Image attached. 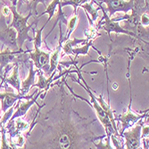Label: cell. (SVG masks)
<instances>
[{
	"label": "cell",
	"instance_id": "cell-13",
	"mask_svg": "<svg viewBox=\"0 0 149 149\" xmlns=\"http://www.w3.org/2000/svg\"><path fill=\"white\" fill-rule=\"evenodd\" d=\"M38 72V69L37 70H33V63L31 62L30 63V72H29V76L26 79H24L22 82L21 83V89H20V94L22 96H25V95L29 92V90L31 89V88L32 87V85L34 84L35 81V76L36 73Z\"/></svg>",
	"mask_w": 149,
	"mask_h": 149
},
{
	"label": "cell",
	"instance_id": "cell-15",
	"mask_svg": "<svg viewBox=\"0 0 149 149\" xmlns=\"http://www.w3.org/2000/svg\"><path fill=\"white\" fill-rule=\"evenodd\" d=\"M19 3V8L21 6V5L25 4L28 6V8L30 9L31 12H32V13L34 15H38V12H37V6L39 3L43 4L45 6L46 5V0H18Z\"/></svg>",
	"mask_w": 149,
	"mask_h": 149
},
{
	"label": "cell",
	"instance_id": "cell-2",
	"mask_svg": "<svg viewBox=\"0 0 149 149\" xmlns=\"http://www.w3.org/2000/svg\"><path fill=\"white\" fill-rule=\"evenodd\" d=\"M0 41L12 51L20 50L17 45V32L13 27L7 25L3 15L0 17Z\"/></svg>",
	"mask_w": 149,
	"mask_h": 149
},
{
	"label": "cell",
	"instance_id": "cell-17",
	"mask_svg": "<svg viewBox=\"0 0 149 149\" xmlns=\"http://www.w3.org/2000/svg\"><path fill=\"white\" fill-rule=\"evenodd\" d=\"M80 7H82L85 9L86 13H89L92 17V22H96L97 17H98V10L96 9L94 6H93V2H90V3H85L81 6Z\"/></svg>",
	"mask_w": 149,
	"mask_h": 149
},
{
	"label": "cell",
	"instance_id": "cell-22",
	"mask_svg": "<svg viewBox=\"0 0 149 149\" xmlns=\"http://www.w3.org/2000/svg\"><path fill=\"white\" fill-rule=\"evenodd\" d=\"M11 1V4H13V5H15V6H17V3H18V0H10Z\"/></svg>",
	"mask_w": 149,
	"mask_h": 149
},
{
	"label": "cell",
	"instance_id": "cell-7",
	"mask_svg": "<svg viewBox=\"0 0 149 149\" xmlns=\"http://www.w3.org/2000/svg\"><path fill=\"white\" fill-rule=\"evenodd\" d=\"M29 56L37 69L44 70L46 72H48L47 65L49 63V58H50L49 53H46L42 50H40L39 47L34 46V51L30 52Z\"/></svg>",
	"mask_w": 149,
	"mask_h": 149
},
{
	"label": "cell",
	"instance_id": "cell-16",
	"mask_svg": "<svg viewBox=\"0 0 149 149\" xmlns=\"http://www.w3.org/2000/svg\"><path fill=\"white\" fill-rule=\"evenodd\" d=\"M87 39H77V38H74L73 40H70V39H67L66 42L63 46H62V49H63V52L65 55H71L72 54V50L74 46H76L77 44H79V43H85Z\"/></svg>",
	"mask_w": 149,
	"mask_h": 149
},
{
	"label": "cell",
	"instance_id": "cell-8",
	"mask_svg": "<svg viewBox=\"0 0 149 149\" xmlns=\"http://www.w3.org/2000/svg\"><path fill=\"white\" fill-rule=\"evenodd\" d=\"M42 92H43V90H39L38 92H37L36 96H33V97H31V99H27V101H25V102H23L22 99L18 100V105L16 107L15 111L13 112V113L12 114V116L10 118V120H15L16 118L22 117L23 115H25L27 113V112L29 111L30 108L31 107V105L36 103L38 97L40 96V95H41Z\"/></svg>",
	"mask_w": 149,
	"mask_h": 149
},
{
	"label": "cell",
	"instance_id": "cell-20",
	"mask_svg": "<svg viewBox=\"0 0 149 149\" xmlns=\"http://www.w3.org/2000/svg\"><path fill=\"white\" fill-rule=\"evenodd\" d=\"M140 22H141V25L146 27L148 26L149 24V17H148V13H145L141 15V18H140Z\"/></svg>",
	"mask_w": 149,
	"mask_h": 149
},
{
	"label": "cell",
	"instance_id": "cell-5",
	"mask_svg": "<svg viewBox=\"0 0 149 149\" xmlns=\"http://www.w3.org/2000/svg\"><path fill=\"white\" fill-rule=\"evenodd\" d=\"M141 130L142 123L135 126L130 131H123L121 136L125 139V148L128 149H138L140 148L141 145Z\"/></svg>",
	"mask_w": 149,
	"mask_h": 149
},
{
	"label": "cell",
	"instance_id": "cell-3",
	"mask_svg": "<svg viewBox=\"0 0 149 149\" xmlns=\"http://www.w3.org/2000/svg\"><path fill=\"white\" fill-rule=\"evenodd\" d=\"M98 6L103 11V18L99 21L98 24H99V26H101L100 28H103L106 31V33L108 34V36L110 37V34L112 32H114L116 34H120V33H121V34H126V35L134 37V38H136L141 39L136 33H134L133 31H128L126 29L121 28L120 25L119 24L118 22L113 21V19H110V17L108 16L107 13H106V10H104V8L102 6L101 4H98Z\"/></svg>",
	"mask_w": 149,
	"mask_h": 149
},
{
	"label": "cell",
	"instance_id": "cell-10",
	"mask_svg": "<svg viewBox=\"0 0 149 149\" xmlns=\"http://www.w3.org/2000/svg\"><path fill=\"white\" fill-rule=\"evenodd\" d=\"M21 54H26V51L17 50V51H12L8 47H6L5 50L0 52V75L2 73V71L5 67L8 65L9 63H11L17 55H21Z\"/></svg>",
	"mask_w": 149,
	"mask_h": 149
},
{
	"label": "cell",
	"instance_id": "cell-21",
	"mask_svg": "<svg viewBox=\"0 0 149 149\" xmlns=\"http://www.w3.org/2000/svg\"><path fill=\"white\" fill-rule=\"evenodd\" d=\"M12 13L11 12V8H10V6H6V5H4L2 6V15L5 16V17H8Z\"/></svg>",
	"mask_w": 149,
	"mask_h": 149
},
{
	"label": "cell",
	"instance_id": "cell-9",
	"mask_svg": "<svg viewBox=\"0 0 149 149\" xmlns=\"http://www.w3.org/2000/svg\"><path fill=\"white\" fill-rule=\"evenodd\" d=\"M59 33H60V38H59V42H58V46L56 47V49L53 52L52 55H50V58H49V63H50V67L48 70V73L51 74L54 71H56L57 69V65L59 63V58L61 56V50H62V44L64 42L63 41V37L62 34V22H59Z\"/></svg>",
	"mask_w": 149,
	"mask_h": 149
},
{
	"label": "cell",
	"instance_id": "cell-1",
	"mask_svg": "<svg viewBox=\"0 0 149 149\" xmlns=\"http://www.w3.org/2000/svg\"><path fill=\"white\" fill-rule=\"evenodd\" d=\"M11 12L13 13V22L10 24L11 27H13L17 32V45L19 49L21 50L25 41H32V38L29 35L30 30L32 29L33 25H37L38 20H36L34 22H32L31 25L28 24L29 18L33 15L32 12L30 11L29 15L26 17L21 15L17 12V6L11 4L10 6Z\"/></svg>",
	"mask_w": 149,
	"mask_h": 149
},
{
	"label": "cell",
	"instance_id": "cell-6",
	"mask_svg": "<svg viewBox=\"0 0 149 149\" xmlns=\"http://www.w3.org/2000/svg\"><path fill=\"white\" fill-rule=\"evenodd\" d=\"M38 91H34L31 96H22L20 93L15 94L13 92H0V101H1V112L6 113L9 108L15 105V104L20 99H31Z\"/></svg>",
	"mask_w": 149,
	"mask_h": 149
},
{
	"label": "cell",
	"instance_id": "cell-19",
	"mask_svg": "<svg viewBox=\"0 0 149 149\" xmlns=\"http://www.w3.org/2000/svg\"><path fill=\"white\" fill-rule=\"evenodd\" d=\"M90 46H92V39H90V41L85 45L82 47H73L72 50V54L71 55H73L75 56H78L79 55H88V49L90 47Z\"/></svg>",
	"mask_w": 149,
	"mask_h": 149
},
{
	"label": "cell",
	"instance_id": "cell-18",
	"mask_svg": "<svg viewBox=\"0 0 149 149\" xmlns=\"http://www.w3.org/2000/svg\"><path fill=\"white\" fill-rule=\"evenodd\" d=\"M77 22H78V16H77V13L76 15H73L72 18L70 20L69 22H67V25H68V29H67V31H66V36L65 38H63V41H66L67 39H69L72 32L74 31L75 27H76V24H77Z\"/></svg>",
	"mask_w": 149,
	"mask_h": 149
},
{
	"label": "cell",
	"instance_id": "cell-11",
	"mask_svg": "<svg viewBox=\"0 0 149 149\" xmlns=\"http://www.w3.org/2000/svg\"><path fill=\"white\" fill-rule=\"evenodd\" d=\"M146 116V114L139 115V116L133 114L130 111V105L129 110L126 113L120 114V116H118V120L120 121H121V123H123V130H121V133H123V131H125V130L127 128L131 127L133 124H135V123H137L138 120H141L142 118H144Z\"/></svg>",
	"mask_w": 149,
	"mask_h": 149
},
{
	"label": "cell",
	"instance_id": "cell-4",
	"mask_svg": "<svg viewBox=\"0 0 149 149\" xmlns=\"http://www.w3.org/2000/svg\"><path fill=\"white\" fill-rule=\"evenodd\" d=\"M96 2H103L107 6V11L109 12V15L112 16L117 12H123L127 13L130 10L135 8V0H93Z\"/></svg>",
	"mask_w": 149,
	"mask_h": 149
},
{
	"label": "cell",
	"instance_id": "cell-14",
	"mask_svg": "<svg viewBox=\"0 0 149 149\" xmlns=\"http://www.w3.org/2000/svg\"><path fill=\"white\" fill-rule=\"evenodd\" d=\"M8 84L10 86H12L13 88H15L19 93H20V89H21V81H20V78H19V65L16 63L15 64V67H13V71L12 72V74L10 75L9 78H3L2 80V84Z\"/></svg>",
	"mask_w": 149,
	"mask_h": 149
},
{
	"label": "cell",
	"instance_id": "cell-12",
	"mask_svg": "<svg viewBox=\"0 0 149 149\" xmlns=\"http://www.w3.org/2000/svg\"><path fill=\"white\" fill-rule=\"evenodd\" d=\"M38 82L36 83V84H33L31 88H35V87H38L39 88V90H43V91H47L48 88H49V86L50 84L53 82V80L54 79H56L57 78H59L60 76L65 74V72L63 73H60L59 76H57L56 78L54 79V76H55L56 74V71H54L51 74H50V77L48 79L45 78V76L43 75V72H42V70H38Z\"/></svg>",
	"mask_w": 149,
	"mask_h": 149
}]
</instances>
